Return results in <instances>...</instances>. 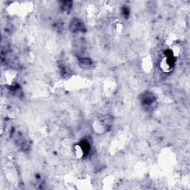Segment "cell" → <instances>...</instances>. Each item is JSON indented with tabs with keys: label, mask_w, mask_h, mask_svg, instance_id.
<instances>
[{
	"label": "cell",
	"mask_w": 190,
	"mask_h": 190,
	"mask_svg": "<svg viewBox=\"0 0 190 190\" xmlns=\"http://www.w3.org/2000/svg\"><path fill=\"white\" fill-rule=\"evenodd\" d=\"M71 29L74 32H83L85 31L84 24L80 19H74L71 22Z\"/></svg>",
	"instance_id": "6da1fadb"
},
{
	"label": "cell",
	"mask_w": 190,
	"mask_h": 190,
	"mask_svg": "<svg viewBox=\"0 0 190 190\" xmlns=\"http://www.w3.org/2000/svg\"><path fill=\"white\" fill-rule=\"evenodd\" d=\"M142 102L146 105H150L153 103L154 101V98L152 95L150 94L149 93H147L146 94H144L142 96Z\"/></svg>",
	"instance_id": "7a4b0ae2"
},
{
	"label": "cell",
	"mask_w": 190,
	"mask_h": 190,
	"mask_svg": "<svg viewBox=\"0 0 190 190\" xmlns=\"http://www.w3.org/2000/svg\"><path fill=\"white\" fill-rule=\"evenodd\" d=\"M80 65L83 66L86 68H89L92 65V62L90 60V59H86V58H83V59H80Z\"/></svg>",
	"instance_id": "3957f363"
}]
</instances>
